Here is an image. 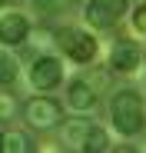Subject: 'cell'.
<instances>
[{
  "instance_id": "4fadbf2b",
  "label": "cell",
  "mask_w": 146,
  "mask_h": 153,
  "mask_svg": "<svg viewBox=\"0 0 146 153\" xmlns=\"http://www.w3.org/2000/svg\"><path fill=\"white\" fill-rule=\"evenodd\" d=\"M13 113H17V100H13V93L0 90V120H10Z\"/></svg>"
},
{
  "instance_id": "6da1fadb",
  "label": "cell",
  "mask_w": 146,
  "mask_h": 153,
  "mask_svg": "<svg viewBox=\"0 0 146 153\" xmlns=\"http://www.w3.org/2000/svg\"><path fill=\"white\" fill-rule=\"evenodd\" d=\"M110 117H113V126L119 133H139L143 130V123H146V110H143V100L136 90H119L113 97V103H110Z\"/></svg>"
},
{
  "instance_id": "7a4b0ae2",
  "label": "cell",
  "mask_w": 146,
  "mask_h": 153,
  "mask_svg": "<svg viewBox=\"0 0 146 153\" xmlns=\"http://www.w3.org/2000/svg\"><path fill=\"white\" fill-rule=\"evenodd\" d=\"M57 43H60L63 53L70 60H77V63H90L96 57V37H90L86 30L63 27V30H57Z\"/></svg>"
},
{
  "instance_id": "8992f818",
  "label": "cell",
  "mask_w": 146,
  "mask_h": 153,
  "mask_svg": "<svg viewBox=\"0 0 146 153\" xmlns=\"http://www.w3.org/2000/svg\"><path fill=\"white\" fill-rule=\"evenodd\" d=\"M30 37V20L23 13H7L0 17V43L4 47H17Z\"/></svg>"
},
{
  "instance_id": "52a82bcc",
  "label": "cell",
  "mask_w": 146,
  "mask_h": 153,
  "mask_svg": "<svg viewBox=\"0 0 146 153\" xmlns=\"http://www.w3.org/2000/svg\"><path fill=\"white\" fill-rule=\"evenodd\" d=\"M93 103H96V87L90 80H73L66 87V107L70 110L86 113V110H93Z\"/></svg>"
},
{
  "instance_id": "9c48e42d",
  "label": "cell",
  "mask_w": 146,
  "mask_h": 153,
  "mask_svg": "<svg viewBox=\"0 0 146 153\" xmlns=\"http://www.w3.org/2000/svg\"><path fill=\"white\" fill-rule=\"evenodd\" d=\"M86 130H90V123H86L83 117H73V120L63 123V130H60V133H63V143H73V146L80 150L83 140H86Z\"/></svg>"
},
{
  "instance_id": "e0dca14e",
  "label": "cell",
  "mask_w": 146,
  "mask_h": 153,
  "mask_svg": "<svg viewBox=\"0 0 146 153\" xmlns=\"http://www.w3.org/2000/svg\"><path fill=\"white\" fill-rule=\"evenodd\" d=\"M4 4H7V0H0V7H4Z\"/></svg>"
},
{
  "instance_id": "8fae6325",
  "label": "cell",
  "mask_w": 146,
  "mask_h": 153,
  "mask_svg": "<svg viewBox=\"0 0 146 153\" xmlns=\"http://www.w3.org/2000/svg\"><path fill=\"white\" fill-rule=\"evenodd\" d=\"M17 70H20L17 57H10L7 50H0V87H10L17 80Z\"/></svg>"
},
{
  "instance_id": "5b68a950",
  "label": "cell",
  "mask_w": 146,
  "mask_h": 153,
  "mask_svg": "<svg viewBox=\"0 0 146 153\" xmlns=\"http://www.w3.org/2000/svg\"><path fill=\"white\" fill-rule=\"evenodd\" d=\"M143 63V50L133 43V40H116L113 50H110V70L116 73H130Z\"/></svg>"
},
{
  "instance_id": "9a60e30c",
  "label": "cell",
  "mask_w": 146,
  "mask_h": 153,
  "mask_svg": "<svg viewBox=\"0 0 146 153\" xmlns=\"http://www.w3.org/2000/svg\"><path fill=\"white\" fill-rule=\"evenodd\" d=\"M133 30L136 33H146V4H139L133 10Z\"/></svg>"
},
{
  "instance_id": "277c9868",
  "label": "cell",
  "mask_w": 146,
  "mask_h": 153,
  "mask_svg": "<svg viewBox=\"0 0 146 153\" xmlns=\"http://www.w3.org/2000/svg\"><path fill=\"white\" fill-rule=\"evenodd\" d=\"M23 113H27V123L33 130H53L60 123V103L50 100V97H33Z\"/></svg>"
},
{
  "instance_id": "3957f363",
  "label": "cell",
  "mask_w": 146,
  "mask_h": 153,
  "mask_svg": "<svg viewBox=\"0 0 146 153\" xmlns=\"http://www.w3.org/2000/svg\"><path fill=\"white\" fill-rule=\"evenodd\" d=\"M63 80V63L50 53H40L30 67V87L33 90H53Z\"/></svg>"
},
{
  "instance_id": "5bb4252c",
  "label": "cell",
  "mask_w": 146,
  "mask_h": 153,
  "mask_svg": "<svg viewBox=\"0 0 146 153\" xmlns=\"http://www.w3.org/2000/svg\"><path fill=\"white\" fill-rule=\"evenodd\" d=\"M33 4H37L43 13H57V10H66L73 0H33Z\"/></svg>"
},
{
  "instance_id": "2e32d148",
  "label": "cell",
  "mask_w": 146,
  "mask_h": 153,
  "mask_svg": "<svg viewBox=\"0 0 146 153\" xmlns=\"http://www.w3.org/2000/svg\"><path fill=\"white\" fill-rule=\"evenodd\" d=\"M0 153H4V133H0Z\"/></svg>"
},
{
  "instance_id": "ba28073f",
  "label": "cell",
  "mask_w": 146,
  "mask_h": 153,
  "mask_svg": "<svg viewBox=\"0 0 146 153\" xmlns=\"http://www.w3.org/2000/svg\"><path fill=\"white\" fill-rule=\"evenodd\" d=\"M83 17H86V23H90V27H100V30H106V27H113V23L119 20L106 4H103V0H90V4L83 7Z\"/></svg>"
},
{
  "instance_id": "7c38bea8",
  "label": "cell",
  "mask_w": 146,
  "mask_h": 153,
  "mask_svg": "<svg viewBox=\"0 0 146 153\" xmlns=\"http://www.w3.org/2000/svg\"><path fill=\"white\" fill-rule=\"evenodd\" d=\"M4 150H10V153H30L33 143L23 133H4Z\"/></svg>"
},
{
  "instance_id": "30bf717a",
  "label": "cell",
  "mask_w": 146,
  "mask_h": 153,
  "mask_svg": "<svg viewBox=\"0 0 146 153\" xmlns=\"http://www.w3.org/2000/svg\"><path fill=\"white\" fill-rule=\"evenodd\" d=\"M80 150H83V153H103V150H110L106 130H103V126H90V130H86V140H83Z\"/></svg>"
}]
</instances>
